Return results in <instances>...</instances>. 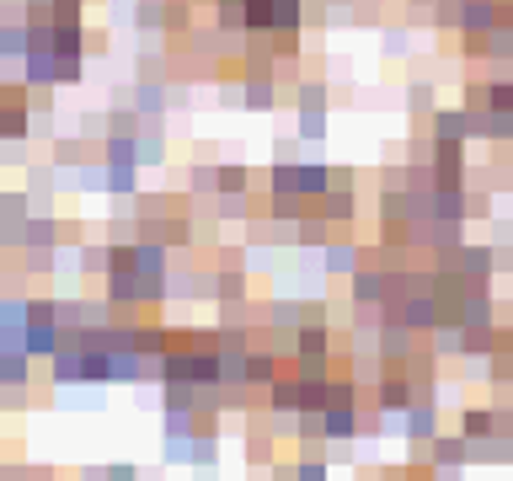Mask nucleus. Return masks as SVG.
<instances>
[{
  "label": "nucleus",
  "instance_id": "nucleus-2",
  "mask_svg": "<svg viewBox=\"0 0 513 481\" xmlns=\"http://www.w3.org/2000/svg\"><path fill=\"white\" fill-rule=\"evenodd\" d=\"M107 481H134V471H123V465H118V471H113V476H107Z\"/></svg>",
  "mask_w": 513,
  "mask_h": 481
},
{
  "label": "nucleus",
  "instance_id": "nucleus-1",
  "mask_svg": "<svg viewBox=\"0 0 513 481\" xmlns=\"http://www.w3.org/2000/svg\"><path fill=\"white\" fill-rule=\"evenodd\" d=\"M27 364H33V359H27L22 348H6V353H0V385H27V375H33Z\"/></svg>",
  "mask_w": 513,
  "mask_h": 481
}]
</instances>
